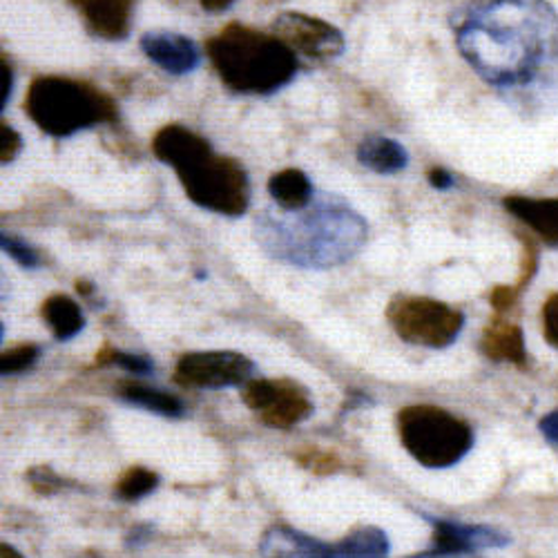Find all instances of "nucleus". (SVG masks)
Wrapping results in <instances>:
<instances>
[{
  "label": "nucleus",
  "mask_w": 558,
  "mask_h": 558,
  "mask_svg": "<svg viewBox=\"0 0 558 558\" xmlns=\"http://www.w3.org/2000/svg\"><path fill=\"white\" fill-rule=\"evenodd\" d=\"M357 159L368 170L378 174H396L407 168L409 155L407 150L393 142V138L385 136H368L357 148Z\"/></svg>",
  "instance_id": "f3484780"
},
{
  "label": "nucleus",
  "mask_w": 558,
  "mask_h": 558,
  "mask_svg": "<svg viewBox=\"0 0 558 558\" xmlns=\"http://www.w3.org/2000/svg\"><path fill=\"white\" fill-rule=\"evenodd\" d=\"M157 483H159L157 474H153L144 468H134L121 478V483L117 485V494L123 500H138V498L148 496L157 487Z\"/></svg>",
  "instance_id": "4be33fe9"
},
{
  "label": "nucleus",
  "mask_w": 558,
  "mask_h": 558,
  "mask_svg": "<svg viewBox=\"0 0 558 558\" xmlns=\"http://www.w3.org/2000/svg\"><path fill=\"white\" fill-rule=\"evenodd\" d=\"M340 558H387L389 538L378 527H360L338 543Z\"/></svg>",
  "instance_id": "aec40b11"
},
{
  "label": "nucleus",
  "mask_w": 558,
  "mask_h": 558,
  "mask_svg": "<svg viewBox=\"0 0 558 558\" xmlns=\"http://www.w3.org/2000/svg\"><path fill=\"white\" fill-rule=\"evenodd\" d=\"M121 398L125 402H132L136 407H144L148 411H155V413H161L168 417H179L183 413V404L174 396L161 393V391L144 387V385L130 383V385L121 387Z\"/></svg>",
  "instance_id": "412c9836"
},
{
  "label": "nucleus",
  "mask_w": 558,
  "mask_h": 558,
  "mask_svg": "<svg viewBox=\"0 0 558 558\" xmlns=\"http://www.w3.org/2000/svg\"><path fill=\"white\" fill-rule=\"evenodd\" d=\"M505 208L519 217L523 223L547 242L558 244V197L556 199H532V197H507Z\"/></svg>",
  "instance_id": "2eb2a0df"
},
{
  "label": "nucleus",
  "mask_w": 558,
  "mask_h": 558,
  "mask_svg": "<svg viewBox=\"0 0 558 558\" xmlns=\"http://www.w3.org/2000/svg\"><path fill=\"white\" fill-rule=\"evenodd\" d=\"M483 351L487 357L494 360H507V362H525V347H523V333L511 327V324H498L492 327L483 338Z\"/></svg>",
  "instance_id": "6ab92c4d"
},
{
  "label": "nucleus",
  "mask_w": 558,
  "mask_h": 558,
  "mask_svg": "<svg viewBox=\"0 0 558 558\" xmlns=\"http://www.w3.org/2000/svg\"><path fill=\"white\" fill-rule=\"evenodd\" d=\"M432 525L436 530L434 545L429 551L423 554V558L472 554L487 547H502L509 543V538L502 532L489 525H464V523H453L442 519H434Z\"/></svg>",
  "instance_id": "9b49d317"
},
{
  "label": "nucleus",
  "mask_w": 558,
  "mask_h": 558,
  "mask_svg": "<svg viewBox=\"0 0 558 558\" xmlns=\"http://www.w3.org/2000/svg\"><path fill=\"white\" fill-rule=\"evenodd\" d=\"M144 54L168 74H189L197 70L202 57L197 45L174 32H148L142 38Z\"/></svg>",
  "instance_id": "f8f14e48"
},
{
  "label": "nucleus",
  "mask_w": 558,
  "mask_h": 558,
  "mask_svg": "<svg viewBox=\"0 0 558 558\" xmlns=\"http://www.w3.org/2000/svg\"><path fill=\"white\" fill-rule=\"evenodd\" d=\"M106 357H110V362L123 366L134 376H150L153 374V362L142 355H130V353H121V351H106L99 355V360H106Z\"/></svg>",
  "instance_id": "b1692460"
},
{
  "label": "nucleus",
  "mask_w": 558,
  "mask_h": 558,
  "mask_svg": "<svg viewBox=\"0 0 558 558\" xmlns=\"http://www.w3.org/2000/svg\"><path fill=\"white\" fill-rule=\"evenodd\" d=\"M400 438L407 451L429 470L460 462L474 445V432L453 413L438 407H407L398 415Z\"/></svg>",
  "instance_id": "423d86ee"
},
{
  "label": "nucleus",
  "mask_w": 558,
  "mask_h": 558,
  "mask_svg": "<svg viewBox=\"0 0 558 558\" xmlns=\"http://www.w3.org/2000/svg\"><path fill=\"white\" fill-rule=\"evenodd\" d=\"M396 333L417 347H449L462 331L460 311L429 298H396L387 311Z\"/></svg>",
  "instance_id": "0eeeda50"
},
{
  "label": "nucleus",
  "mask_w": 558,
  "mask_h": 558,
  "mask_svg": "<svg viewBox=\"0 0 558 558\" xmlns=\"http://www.w3.org/2000/svg\"><path fill=\"white\" fill-rule=\"evenodd\" d=\"M543 336L554 349H558V293L543 306Z\"/></svg>",
  "instance_id": "bb28decb"
},
{
  "label": "nucleus",
  "mask_w": 558,
  "mask_h": 558,
  "mask_svg": "<svg viewBox=\"0 0 558 558\" xmlns=\"http://www.w3.org/2000/svg\"><path fill=\"white\" fill-rule=\"evenodd\" d=\"M255 374L253 362L235 351H199L183 355L177 364L174 378L183 387L223 389L248 385Z\"/></svg>",
  "instance_id": "6e6552de"
},
{
  "label": "nucleus",
  "mask_w": 558,
  "mask_h": 558,
  "mask_svg": "<svg viewBox=\"0 0 558 558\" xmlns=\"http://www.w3.org/2000/svg\"><path fill=\"white\" fill-rule=\"evenodd\" d=\"M453 16L462 59L498 89L530 87L558 68V12L547 0H472Z\"/></svg>",
  "instance_id": "f257e3e1"
},
{
  "label": "nucleus",
  "mask_w": 558,
  "mask_h": 558,
  "mask_svg": "<svg viewBox=\"0 0 558 558\" xmlns=\"http://www.w3.org/2000/svg\"><path fill=\"white\" fill-rule=\"evenodd\" d=\"M25 112L38 130L57 138L117 121V106L106 92L63 76L36 78L27 89Z\"/></svg>",
  "instance_id": "39448f33"
},
{
  "label": "nucleus",
  "mask_w": 558,
  "mask_h": 558,
  "mask_svg": "<svg viewBox=\"0 0 558 558\" xmlns=\"http://www.w3.org/2000/svg\"><path fill=\"white\" fill-rule=\"evenodd\" d=\"M43 317L59 340H72L76 333H81L85 324L78 304L68 295H52L50 300H45Z\"/></svg>",
  "instance_id": "a211bd4d"
},
{
  "label": "nucleus",
  "mask_w": 558,
  "mask_h": 558,
  "mask_svg": "<svg viewBox=\"0 0 558 558\" xmlns=\"http://www.w3.org/2000/svg\"><path fill=\"white\" fill-rule=\"evenodd\" d=\"M244 402L275 429H289L313 411L306 391L293 380H251L244 385Z\"/></svg>",
  "instance_id": "1a4fd4ad"
},
{
  "label": "nucleus",
  "mask_w": 558,
  "mask_h": 558,
  "mask_svg": "<svg viewBox=\"0 0 558 558\" xmlns=\"http://www.w3.org/2000/svg\"><path fill=\"white\" fill-rule=\"evenodd\" d=\"M0 551H3V558H23L14 547H10L8 543H3V547H0Z\"/></svg>",
  "instance_id": "2f4dec72"
},
{
  "label": "nucleus",
  "mask_w": 558,
  "mask_h": 558,
  "mask_svg": "<svg viewBox=\"0 0 558 558\" xmlns=\"http://www.w3.org/2000/svg\"><path fill=\"white\" fill-rule=\"evenodd\" d=\"M40 355V349L34 344H23L16 347L12 351H8L3 355V362H0V371H3V376H12V374H23L25 368H29Z\"/></svg>",
  "instance_id": "5701e85b"
},
{
  "label": "nucleus",
  "mask_w": 558,
  "mask_h": 558,
  "mask_svg": "<svg viewBox=\"0 0 558 558\" xmlns=\"http://www.w3.org/2000/svg\"><path fill=\"white\" fill-rule=\"evenodd\" d=\"M70 3L78 10L87 29L95 36L108 40L128 36L134 0H70Z\"/></svg>",
  "instance_id": "ddd939ff"
},
{
  "label": "nucleus",
  "mask_w": 558,
  "mask_h": 558,
  "mask_svg": "<svg viewBox=\"0 0 558 558\" xmlns=\"http://www.w3.org/2000/svg\"><path fill=\"white\" fill-rule=\"evenodd\" d=\"M268 193L279 208L302 210L313 202V183L306 172L298 168H287L270 177Z\"/></svg>",
  "instance_id": "dca6fc26"
},
{
  "label": "nucleus",
  "mask_w": 558,
  "mask_h": 558,
  "mask_svg": "<svg viewBox=\"0 0 558 558\" xmlns=\"http://www.w3.org/2000/svg\"><path fill=\"white\" fill-rule=\"evenodd\" d=\"M429 183L434 185L436 191H449L451 185L456 183V179H453V174L451 172H447L445 168H434V170H429Z\"/></svg>",
  "instance_id": "c85d7f7f"
},
{
  "label": "nucleus",
  "mask_w": 558,
  "mask_h": 558,
  "mask_svg": "<svg viewBox=\"0 0 558 558\" xmlns=\"http://www.w3.org/2000/svg\"><path fill=\"white\" fill-rule=\"evenodd\" d=\"M259 551L264 558H340L338 545L322 543L287 525L270 527L259 543Z\"/></svg>",
  "instance_id": "4468645a"
},
{
  "label": "nucleus",
  "mask_w": 558,
  "mask_h": 558,
  "mask_svg": "<svg viewBox=\"0 0 558 558\" xmlns=\"http://www.w3.org/2000/svg\"><path fill=\"white\" fill-rule=\"evenodd\" d=\"M3 251L14 259L19 262L23 268H36L40 264V257L36 255V251L32 246H27L25 242L16 240V238H10V235H3Z\"/></svg>",
  "instance_id": "393cba45"
},
{
  "label": "nucleus",
  "mask_w": 558,
  "mask_h": 558,
  "mask_svg": "<svg viewBox=\"0 0 558 558\" xmlns=\"http://www.w3.org/2000/svg\"><path fill=\"white\" fill-rule=\"evenodd\" d=\"M272 32L279 40H284L293 52H302L304 57L324 61L336 59L344 52V36L342 32L322 19L287 12L277 16L272 23Z\"/></svg>",
  "instance_id": "9d476101"
},
{
  "label": "nucleus",
  "mask_w": 558,
  "mask_h": 558,
  "mask_svg": "<svg viewBox=\"0 0 558 558\" xmlns=\"http://www.w3.org/2000/svg\"><path fill=\"white\" fill-rule=\"evenodd\" d=\"M257 219V240L277 259L306 268H329L351 259L366 242V221L329 195L308 210H287Z\"/></svg>",
  "instance_id": "f03ea898"
},
{
  "label": "nucleus",
  "mask_w": 558,
  "mask_h": 558,
  "mask_svg": "<svg viewBox=\"0 0 558 558\" xmlns=\"http://www.w3.org/2000/svg\"><path fill=\"white\" fill-rule=\"evenodd\" d=\"M153 153L174 168L185 195L199 208L228 217L246 213L251 202L246 170L235 159L215 155L204 136L168 123L155 134Z\"/></svg>",
  "instance_id": "7ed1b4c3"
},
{
  "label": "nucleus",
  "mask_w": 558,
  "mask_h": 558,
  "mask_svg": "<svg viewBox=\"0 0 558 558\" xmlns=\"http://www.w3.org/2000/svg\"><path fill=\"white\" fill-rule=\"evenodd\" d=\"M541 434L551 442V445H558V411H551L547 413L543 421H541Z\"/></svg>",
  "instance_id": "cd10ccee"
},
{
  "label": "nucleus",
  "mask_w": 558,
  "mask_h": 558,
  "mask_svg": "<svg viewBox=\"0 0 558 558\" xmlns=\"http://www.w3.org/2000/svg\"><path fill=\"white\" fill-rule=\"evenodd\" d=\"M206 12H226L235 0H199Z\"/></svg>",
  "instance_id": "7c9ffc66"
},
{
  "label": "nucleus",
  "mask_w": 558,
  "mask_h": 558,
  "mask_svg": "<svg viewBox=\"0 0 558 558\" xmlns=\"http://www.w3.org/2000/svg\"><path fill=\"white\" fill-rule=\"evenodd\" d=\"M217 76L242 95H272L298 74L295 52L277 36L230 23L206 40Z\"/></svg>",
  "instance_id": "20e7f679"
},
{
  "label": "nucleus",
  "mask_w": 558,
  "mask_h": 558,
  "mask_svg": "<svg viewBox=\"0 0 558 558\" xmlns=\"http://www.w3.org/2000/svg\"><path fill=\"white\" fill-rule=\"evenodd\" d=\"M12 85H14L12 68L3 59V99H0V108H8V101H10V95H12Z\"/></svg>",
  "instance_id": "c756f323"
},
{
  "label": "nucleus",
  "mask_w": 558,
  "mask_h": 558,
  "mask_svg": "<svg viewBox=\"0 0 558 558\" xmlns=\"http://www.w3.org/2000/svg\"><path fill=\"white\" fill-rule=\"evenodd\" d=\"M21 148H23L21 134L8 121L0 123V159H3V163L14 161Z\"/></svg>",
  "instance_id": "a878e982"
}]
</instances>
